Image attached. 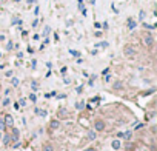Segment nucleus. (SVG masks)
<instances>
[{"mask_svg":"<svg viewBox=\"0 0 157 151\" xmlns=\"http://www.w3.org/2000/svg\"><path fill=\"white\" fill-rule=\"evenodd\" d=\"M13 139H14V140H17V139H19V130H13Z\"/></svg>","mask_w":157,"mask_h":151,"instance_id":"1a4fd4ad","label":"nucleus"},{"mask_svg":"<svg viewBox=\"0 0 157 151\" xmlns=\"http://www.w3.org/2000/svg\"><path fill=\"white\" fill-rule=\"evenodd\" d=\"M59 125H60V122H59V120H52V122H51V125H49V128H51V130H56V128L59 126Z\"/></svg>","mask_w":157,"mask_h":151,"instance_id":"423d86ee","label":"nucleus"},{"mask_svg":"<svg viewBox=\"0 0 157 151\" xmlns=\"http://www.w3.org/2000/svg\"><path fill=\"white\" fill-rule=\"evenodd\" d=\"M120 86H122V85H120V82H117V83L114 85V88H116V89H119V88H120Z\"/></svg>","mask_w":157,"mask_h":151,"instance_id":"2eb2a0df","label":"nucleus"},{"mask_svg":"<svg viewBox=\"0 0 157 151\" xmlns=\"http://www.w3.org/2000/svg\"><path fill=\"white\" fill-rule=\"evenodd\" d=\"M143 45H145V46H148V48H151L152 45H154V39H152L151 34H146V36L143 37Z\"/></svg>","mask_w":157,"mask_h":151,"instance_id":"f03ea898","label":"nucleus"},{"mask_svg":"<svg viewBox=\"0 0 157 151\" xmlns=\"http://www.w3.org/2000/svg\"><path fill=\"white\" fill-rule=\"evenodd\" d=\"M11 83H13L14 86H17L19 85V80H17V79H13V82H11Z\"/></svg>","mask_w":157,"mask_h":151,"instance_id":"ddd939ff","label":"nucleus"},{"mask_svg":"<svg viewBox=\"0 0 157 151\" xmlns=\"http://www.w3.org/2000/svg\"><path fill=\"white\" fill-rule=\"evenodd\" d=\"M94 128H95V131H103L105 130V122H103V120H95Z\"/></svg>","mask_w":157,"mask_h":151,"instance_id":"7ed1b4c3","label":"nucleus"},{"mask_svg":"<svg viewBox=\"0 0 157 151\" xmlns=\"http://www.w3.org/2000/svg\"><path fill=\"white\" fill-rule=\"evenodd\" d=\"M37 25H39V20H37V19H36V20L32 22V26H37Z\"/></svg>","mask_w":157,"mask_h":151,"instance_id":"f3484780","label":"nucleus"},{"mask_svg":"<svg viewBox=\"0 0 157 151\" xmlns=\"http://www.w3.org/2000/svg\"><path fill=\"white\" fill-rule=\"evenodd\" d=\"M43 151H54V146L51 143H46V145H43Z\"/></svg>","mask_w":157,"mask_h":151,"instance_id":"0eeeda50","label":"nucleus"},{"mask_svg":"<svg viewBox=\"0 0 157 151\" xmlns=\"http://www.w3.org/2000/svg\"><path fill=\"white\" fill-rule=\"evenodd\" d=\"M13 123H14V120H13V117H11V116L8 114L5 117V125H8V126H13Z\"/></svg>","mask_w":157,"mask_h":151,"instance_id":"20e7f679","label":"nucleus"},{"mask_svg":"<svg viewBox=\"0 0 157 151\" xmlns=\"http://www.w3.org/2000/svg\"><path fill=\"white\" fill-rule=\"evenodd\" d=\"M76 107H77L79 109H82L83 107H85V103H83V102H77V103H76Z\"/></svg>","mask_w":157,"mask_h":151,"instance_id":"9d476101","label":"nucleus"},{"mask_svg":"<svg viewBox=\"0 0 157 151\" xmlns=\"http://www.w3.org/2000/svg\"><path fill=\"white\" fill-rule=\"evenodd\" d=\"M136 26H137L136 20H132V19H128V28H129V29H134Z\"/></svg>","mask_w":157,"mask_h":151,"instance_id":"39448f33","label":"nucleus"},{"mask_svg":"<svg viewBox=\"0 0 157 151\" xmlns=\"http://www.w3.org/2000/svg\"><path fill=\"white\" fill-rule=\"evenodd\" d=\"M29 99H31L32 102H36V100H37V97H36V94H31V96H29Z\"/></svg>","mask_w":157,"mask_h":151,"instance_id":"f8f14e48","label":"nucleus"},{"mask_svg":"<svg viewBox=\"0 0 157 151\" xmlns=\"http://www.w3.org/2000/svg\"><path fill=\"white\" fill-rule=\"evenodd\" d=\"M6 48H8V50H13V48H14V45H13V42H9V43H8V46H6Z\"/></svg>","mask_w":157,"mask_h":151,"instance_id":"4468645a","label":"nucleus"},{"mask_svg":"<svg viewBox=\"0 0 157 151\" xmlns=\"http://www.w3.org/2000/svg\"><path fill=\"white\" fill-rule=\"evenodd\" d=\"M123 52H125V56L128 59H132L134 56H136V50L131 46V45H125V48H123Z\"/></svg>","mask_w":157,"mask_h":151,"instance_id":"f257e3e1","label":"nucleus"},{"mask_svg":"<svg viewBox=\"0 0 157 151\" xmlns=\"http://www.w3.org/2000/svg\"><path fill=\"white\" fill-rule=\"evenodd\" d=\"M0 128H5V123H3V120H0Z\"/></svg>","mask_w":157,"mask_h":151,"instance_id":"a211bd4d","label":"nucleus"},{"mask_svg":"<svg viewBox=\"0 0 157 151\" xmlns=\"http://www.w3.org/2000/svg\"><path fill=\"white\" fill-rule=\"evenodd\" d=\"M111 146H113L114 150H119L120 148V140H114L113 143H111Z\"/></svg>","mask_w":157,"mask_h":151,"instance_id":"6e6552de","label":"nucleus"},{"mask_svg":"<svg viewBox=\"0 0 157 151\" xmlns=\"http://www.w3.org/2000/svg\"><path fill=\"white\" fill-rule=\"evenodd\" d=\"M45 36H46V34H49V32H51V28H49V26H46V28H45Z\"/></svg>","mask_w":157,"mask_h":151,"instance_id":"9b49d317","label":"nucleus"},{"mask_svg":"<svg viewBox=\"0 0 157 151\" xmlns=\"http://www.w3.org/2000/svg\"><path fill=\"white\" fill-rule=\"evenodd\" d=\"M143 17H145V11H140V20H142Z\"/></svg>","mask_w":157,"mask_h":151,"instance_id":"dca6fc26","label":"nucleus"},{"mask_svg":"<svg viewBox=\"0 0 157 151\" xmlns=\"http://www.w3.org/2000/svg\"><path fill=\"white\" fill-rule=\"evenodd\" d=\"M85 151H95L94 148H88V150H85Z\"/></svg>","mask_w":157,"mask_h":151,"instance_id":"6ab92c4d","label":"nucleus"}]
</instances>
